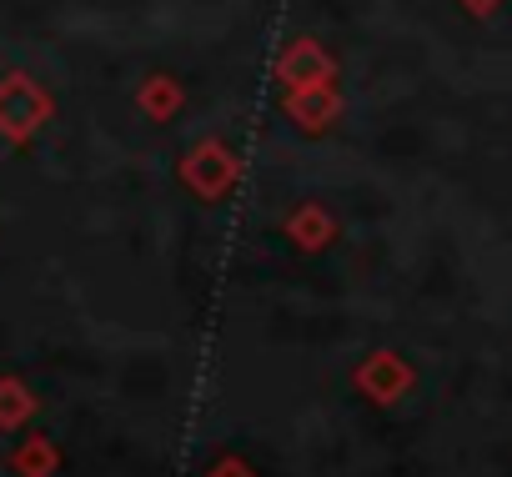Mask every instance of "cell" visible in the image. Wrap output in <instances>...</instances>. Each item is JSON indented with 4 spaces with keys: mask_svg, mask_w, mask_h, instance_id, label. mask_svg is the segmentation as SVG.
Segmentation results:
<instances>
[{
    "mask_svg": "<svg viewBox=\"0 0 512 477\" xmlns=\"http://www.w3.org/2000/svg\"><path fill=\"white\" fill-rule=\"evenodd\" d=\"M211 477H251V472H246V467H236V462H221Z\"/></svg>",
    "mask_w": 512,
    "mask_h": 477,
    "instance_id": "obj_1",
    "label": "cell"
}]
</instances>
